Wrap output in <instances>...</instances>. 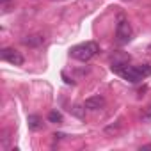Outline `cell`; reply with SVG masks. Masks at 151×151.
I'll return each mask as SVG.
<instances>
[{"mask_svg":"<svg viewBox=\"0 0 151 151\" xmlns=\"http://www.w3.org/2000/svg\"><path fill=\"white\" fill-rule=\"evenodd\" d=\"M110 68H112V71L116 75H119L121 78H124L130 84H139V82H142L146 78L139 66H130L128 62H123V60H114Z\"/></svg>","mask_w":151,"mask_h":151,"instance_id":"1","label":"cell"},{"mask_svg":"<svg viewBox=\"0 0 151 151\" xmlns=\"http://www.w3.org/2000/svg\"><path fill=\"white\" fill-rule=\"evenodd\" d=\"M98 52H100L98 43H94V41H86V43H80V45H77V46H73L69 53H71L73 59H77V60H80V62H87V60H91Z\"/></svg>","mask_w":151,"mask_h":151,"instance_id":"2","label":"cell"},{"mask_svg":"<svg viewBox=\"0 0 151 151\" xmlns=\"http://www.w3.org/2000/svg\"><path fill=\"white\" fill-rule=\"evenodd\" d=\"M116 39H117V43H121V45H124V43H128L130 39H132V27H130V23L126 22V20H119V23H117V27H116Z\"/></svg>","mask_w":151,"mask_h":151,"instance_id":"3","label":"cell"},{"mask_svg":"<svg viewBox=\"0 0 151 151\" xmlns=\"http://www.w3.org/2000/svg\"><path fill=\"white\" fill-rule=\"evenodd\" d=\"M0 57H2V60H6L9 64H14V66H22L25 62L23 55L18 50H14V48H4L2 52H0Z\"/></svg>","mask_w":151,"mask_h":151,"instance_id":"4","label":"cell"},{"mask_svg":"<svg viewBox=\"0 0 151 151\" xmlns=\"http://www.w3.org/2000/svg\"><path fill=\"white\" fill-rule=\"evenodd\" d=\"M103 105H105L103 96H91L84 101V109H87V110H100V109H103Z\"/></svg>","mask_w":151,"mask_h":151,"instance_id":"5","label":"cell"},{"mask_svg":"<svg viewBox=\"0 0 151 151\" xmlns=\"http://www.w3.org/2000/svg\"><path fill=\"white\" fill-rule=\"evenodd\" d=\"M22 43H23L25 46H32V48H36V46H41V45L45 43V37L39 36V34H34V36H27V37H23Z\"/></svg>","mask_w":151,"mask_h":151,"instance_id":"6","label":"cell"},{"mask_svg":"<svg viewBox=\"0 0 151 151\" xmlns=\"http://www.w3.org/2000/svg\"><path fill=\"white\" fill-rule=\"evenodd\" d=\"M29 128H30L32 132L41 130V128H43V119H41L37 114H30V116H29Z\"/></svg>","mask_w":151,"mask_h":151,"instance_id":"7","label":"cell"},{"mask_svg":"<svg viewBox=\"0 0 151 151\" xmlns=\"http://www.w3.org/2000/svg\"><path fill=\"white\" fill-rule=\"evenodd\" d=\"M48 121H50V123H55V124H57V123H62V114H60L59 110H52V112L48 114Z\"/></svg>","mask_w":151,"mask_h":151,"instance_id":"8","label":"cell"},{"mask_svg":"<svg viewBox=\"0 0 151 151\" xmlns=\"http://www.w3.org/2000/svg\"><path fill=\"white\" fill-rule=\"evenodd\" d=\"M140 119H142V123H151V105L149 107H146V110L142 112V116H140Z\"/></svg>","mask_w":151,"mask_h":151,"instance_id":"9","label":"cell"},{"mask_svg":"<svg viewBox=\"0 0 151 151\" xmlns=\"http://www.w3.org/2000/svg\"><path fill=\"white\" fill-rule=\"evenodd\" d=\"M80 109H82V107H75V109H73V112H75V114H77L78 117H84V112H82Z\"/></svg>","mask_w":151,"mask_h":151,"instance_id":"10","label":"cell"},{"mask_svg":"<svg viewBox=\"0 0 151 151\" xmlns=\"http://www.w3.org/2000/svg\"><path fill=\"white\" fill-rule=\"evenodd\" d=\"M117 128H119V123H116V124H112V126H107L105 132H114V130H117Z\"/></svg>","mask_w":151,"mask_h":151,"instance_id":"11","label":"cell"},{"mask_svg":"<svg viewBox=\"0 0 151 151\" xmlns=\"http://www.w3.org/2000/svg\"><path fill=\"white\" fill-rule=\"evenodd\" d=\"M142 149H151V144H146V146H142Z\"/></svg>","mask_w":151,"mask_h":151,"instance_id":"12","label":"cell"},{"mask_svg":"<svg viewBox=\"0 0 151 151\" xmlns=\"http://www.w3.org/2000/svg\"><path fill=\"white\" fill-rule=\"evenodd\" d=\"M0 2H2V4H7V2H9V0H0Z\"/></svg>","mask_w":151,"mask_h":151,"instance_id":"13","label":"cell"}]
</instances>
